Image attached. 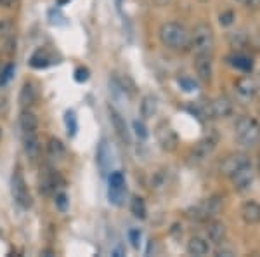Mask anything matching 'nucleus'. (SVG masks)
Listing matches in <instances>:
<instances>
[{"label": "nucleus", "mask_w": 260, "mask_h": 257, "mask_svg": "<svg viewBox=\"0 0 260 257\" xmlns=\"http://www.w3.org/2000/svg\"><path fill=\"white\" fill-rule=\"evenodd\" d=\"M47 155H49L50 160H54V162H61L66 155L64 145H62L57 137H50L49 142H47Z\"/></svg>", "instance_id": "a878e982"}, {"label": "nucleus", "mask_w": 260, "mask_h": 257, "mask_svg": "<svg viewBox=\"0 0 260 257\" xmlns=\"http://www.w3.org/2000/svg\"><path fill=\"white\" fill-rule=\"evenodd\" d=\"M0 137H2V129H0Z\"/></svg>", "instance_id": "49530a36"}, {"label": "nucleus", "mask_w": 260, "mask_h": 257, "mask_svg": "<svg viewBox=\"0 0 260 257\" xmlns=\"http://www.w3.org/2000/svg\"><path fill=\"white\" fill-rule=\"evenodd\" d=\"M160 42L174 52H187L191 49V32L177 21H167L158 30Z\"/></svg>", "instance_id": "f257e3e1"}, {"label": "nucleus", "mask_w": 260, "mask_h": 257, "mask_svg": "<svg viewBox=\"0 0 260 257\" xmlns=\"http://www.w3.org/2000/svg\"><path fill=\"white\" fill-rule=\"evenodd\" d=\"M240 216L246 224H258L260 222V204L255 200L243 202L240 209Z\"/></svg>", "instance_id": "a211bd4d"}, {"label": "nucleus", "mask_w": 260, "mask_h": 257, "mask_svg": "<svg viewBox=\"0 0 260 257\" xmlns=\"http://www.w3.org/2000/svg\"><path fill=\"white\" fill-rule=\"evenodd\" d=\"M217 148V137L215 136H205L191 148L187 153V162L191 165H200V163L207 162L212 157V153Z\"/></svg>", "instance_id": "423d86ee"}, {"label": "nucleus", "mask_w": 260, "mask_h": 257, "mask_svg": "<svg viewBox=\"0 0 260 257\" xmlns=\"http://www.w3.org/2000/svg\"><path fill=\"white\" fill-rule=\"evenodd\" d=\"M234 2H238V4H241V6H248V2H250V0H234Z\"/></svg>", "instance_id": "79ce46f5"}, {"label": "nucleus", "mask_w": 260, "mask_h": 257, "mask_svg": "<svg viewBox=\"0 0 260 257\" xmlns=\"http://www.w3.org/2000/svg\"><path fill=\"white\" fill-rule=\"evenodd\" d=\"M179 85H182L184 91H187V92L196 89V83L192 82V80H189V78H179Z\"/></svg>", "instance_id": "58836bf2"}, {"label": "nucleus", "mask_w": 260, "mask_h": 257, "mask_svg": "<svg viewBox=\"0 0 260 257\" xmlns=\"http://www.w3.org/2000/svg\"><path fill=\"white\" fill-rule=\"evenodd\" d=\"M128 240L132 243L134 248H139L141 247V231L139 230H130L128 231Z\"/></svg>", "instance_id": "4c0bfd02"}, {"label": "nucleus", "mask_w": 260, "mask_h": 257, "mask_svg": "<svg viewBox=\"0 0 260 257\" xmlns=\"http://www.w3.org/2000/svg\"><path fill=\"white\" fill-rule=\"evenodd\" d=\"M225 61H228V65L233 66L234 70L245 71V73H250V71L253 70V61H251V58H248L245 52H241V50H236V52L229 54V56L225 58Z\"/></svg>", "instance_id": "aec40b11"}, {"label": "nucleus", "mask_w": 260, "mask_h": 257, "mask_svg": "<svg viewBox=\"0 0 260 257\" xmlns=\"http://www.w3.org/2000/svg\"><path fill=\"white\" fill-rule=\"evenodd\" d=\"M95 162L101 168L103 174H106L111 167V162H113V151H111V146L106 139L101 141V145L98 146V151H95Z\"/></svg>", "instance_id": "dca6fc26"}, {"label": "nucleus", "mask_w": 260, "mask_h": 257, "mask_svg": "<svg viewBox=\"0 0 260 257\" xmlns=\"http://www.w3.org/2000/svg\"><path fill=\"white\" fill-rule=\"evenodd\" d=\"M234 91L240 96V99L243 101H251L255 98V94L258 92V85L251 77H240L234 80Z\"/></svg>", "instance_id": "ddd939ff"}, {"label": "nucleus", "mask_w": 260, "mask_h": 257, "mask_svg": "<svg viewBox=\"0 0 260 257\" xmlns=\"http://www.w3.org/2000/svg\"><path fill=\"white\" fill-rule=\"evenodd\" d=\"M54 204H56V207L57 210H61V212H66L70 207V200H68V196H66V193H56V196H54Z\"/></svg>", "instance_id": "473e14b6"}, {"label": "nucleus", "mask_w": 260, "mask_h": 257, "mask_svg": "<svg viewBox=\"0 0 260 257\" xmlns=\"http://www.w3.org/2000/svg\"><path fill=\"white\" fill-rule=\"evenodd\" d=\"M200 2H203V4H205V2H208V0H200Z\"/></svg>", "instance_id": "a18cd8bd"}, {"label": "nucleus", "mask_w": 260, "mask_h": 257, "mask_svg": "<svg viewBox=\"0 0 260 257\" xmlns=\"http://www.w3.org/2000/svg\"><path fill=\"white\" fill-rule=\"evenodd\" d=\"M130 212L134 214V217L137 219H146L148 217V207H146V202L141 196H134L130 202Z\"/></svg>", "instance_id": "c756f323"}, {"label": "nucleus", "mask_w": 260, "mask_h": 257, "mask_svg": "<svg viewBox=\"0 0 260 257\" xmlns=\"http://www.w3.org/2000/svg\"><path fill=\"white\" fill-rule=\"evenodd\" d=\"M234 113V103L233 99L228 96H217V98L210 99L208 103H205L201 106V115L212 120H220V119H229Z\"/></svg>", "instance_id": "39448f33"}, {"label": "nucleus", "mask_w": 260, "mask_h": 257, "mask_svg": "<svg viewBox=\"0 0 260 257\" xmlns=\"http://www.w3.org/2000/svg\"><path fill=\"white\" fill-rule=\"evenodd\" d=\"M11 193L14 196L16 204L23 209H30L33 205V198H31V193L28 189V184L24 181V176L21 174L19 168H16L14 174L11 178Z\"/></svg>", "instance_id": "6e6552de"}, {"label": "nucleus", "mask_w": 260, "mask_h": 257, "mask_svg": "<svg viewBox=\"0 0 260 257\" xmlns=\"http://www.w3.org/2000/svg\"><path fill=\"white\" fill-rule=\"evenodd\" d=\"M110 202L115 205H121V200L125 196V176L120 170H115L110 174V189H108Z\"/></svg>", "instance_id": "f8f14e48"}, {"label": "nucleus", "mask_w": 260, "mask_h": 257, "mask_svg": "<svg viewBox=\"0 0 260 257\" xmlns=\"http://www.w3.org/2000/svg\"><path fill=\"white\" fill-rule=\"evenodd\" d=\"M257 170L260 172V153H258V158H257Z\"/></svg>", "instance_id": "37998d69"}, {"label": "nucleus", "mask_w": 260, "mask_h": 257, "mask_svg": "<svg viewBox=\"0 0 260 257\" xmlns=\"http://www.w3.org/2000/svg\"><path fill=\"white\" fill-rule=\"evenodd\" d=\"M89 77H90V71L89 68H85V66H80V68L75 70V80H77V82H80V83L87 82Z\"/></svg>", "instance_id": "e433bc0d"}, {"label": "nucleus", "mask_w": 260, "mask_h": 257, "mask_svg": "<svg viewBox=\"0 0 260 257\" xmlns=\"http://www.w3.org/2000/svg\"><path fill=\"white\" fill-rule=\"evenodd\" d=\"M12 75H14V63H7L6 66H2V80H0V87L6 85V83L12 78Z\"/></svg>", "instance_id": "f704fd0d"}, {"label": "nucleus", "mask_w": 260, "mask_h": 257, "mask_svg": "<svg viewBox=\"0 0 260 257\" xmlns=\"http://www.w3.org/2000/svg\"><path fill=\"white\" fill-rule=\"evenodd\" d=\"M19 104H21V108L23 109H28V108H31L33 104H35V101H37V89H35V85H33L31 82H24L23 83V87H21V91H19Z\"/></svg>", "instance_id": "5701e85b"}, {"label": "nucleus", "mask_w": 260, "mask_h": 257, "mask_svg": "<svg viewBox=\"0 0 260 257\" xmlns=\"http://www.w3.org/2000/svg\"><path fill=\"white\" fill-rule=\"evenodd\" d=\"M207 240L213 245H220L222 242L228 240V227L222 221H217V219H212L207 224Z\"/></svg>", "instance_id": "2eb2a0df"}, {"label": "nucleus", "mask_w": 260, "mask_h": 257, "mask_svg": "<svg viewBox=\"0 0 260 257\" xmlns=\"http://www.w3.org/2000/svg\"><path fill=\"white\" fill-rule=\"evenodd\" d=\"M228 42L233 49L243 50L248 47V45H251V37L246 30H236V32L228 33Z\"/></svg>", "instance_id": "4be33fe9"}, {"label": "nucleus", "mask_w": 260, "mask_h": 257, "mask_svg": "<svg viewBox=\"0 0 260 257\" xmlns=\"http://www.w3.org/2000/svg\"><path fill=\"white\" fill-rule=\"evenodd\" d=\"M248 163H251V162H250V158L246 153H241V151L229 153L228 157L220 162L219 172H220V176H224V178H231L234 172H238L241 167L248 165Z\"/></svg>", "instance_id": "9d476101"}, {"label": "nucleus", "mask_w": 260, "mask_h": 257, "mask_svg": "<svg viewBox=\"0 0 260 257\" xmlns=\"http://www.w3.org/2000/svg\"><path fill=\"white\" fill-rule=\"evenodd\" d=\"M167 186H169V170L161 168V170L154 172V176L151 178V188L154 191H163V189H167Z\"/></svg>", "instance_id": "c85d7f7f"}, {"label": "nucleus", "mask_w": 260, "mask_h": 257, "mask_svg": "<svg viewBox=\"0 0 260 257\" xmlns=\"http://www.w3.org/2000/svg\"><path fill=\"white\" fill-rule=\"evenodd\" d=\"M213 56H194V71L203 83H210L213 80Z\"/></svg>", "instance_id": "4468645a"}, {"label": "nucleus", "mask_w": 260, "mask_h": 257, "mask_svg": "<svg viewBox=\"0 0 260 257\" xmlns=\"http://www.w3.org/2000/svg\"><path fill=\"white\" fill-rule=\"evenodd\" d=\"M110 120H111V125H113V129H115L116 136H118L125 145H130V132L127 127V122H125V119L115 108H110Z\"/></svg>", "instance_id": "6ab92c4d"}, {"label": "nucleus", "mask_w": 260, "mask_h": 257, "mask_svg": "<svg viewBox=\"0 0 260 257\" xmlns=\"http://www.w3.org/2000/svg\"><path fill=\"white\" fill-rule=\"evenodd\" d=\"M153 2H154V6L163 7V6H167V4H170V0H153Z\"/></svg>", "instance_id": "a19ab883"}, {"label": "nucleus", "mask_w": 260, "mask_h": 257, "mask_svg": "<svg viewBox=\"0 0 260 257\" xmlns=\"http://www.w3.org/2000/svg\"><path fill=\"white\" fill-rule=\"evenodd\" d=\"M187 254L194 255V257H205L210 254V242L201 237H191L186 247Z\"/></svg>", "instance_id": "412c9836"}, {"label": "nucleus", "mask_w": 260, "mask_h": 257, "mask_svg": "<svg viewBox=\"0 0 260 257\" xmlns=\"http://www.w3.org/2000/svg\"><path fill=\"white\" fill-rule=\"evenodd\" d=\"M194 56H213L215 35L208 23H198L191 32V49Z\"/></svg>", "instance_id": "f03ea898"}, {"label": "nucleus", "mask_w": 260, "mask_h": 257, "mask_svg": "<svg viewBox=\"0 0 260 257\" xmlns=\"http://www.w3.org/2000/svg\"><path fill=\"white\" fill-rule=\"evenodd\" d=\"M64 125H66V130H68V136L70 137H75L77 136V130H78V120H77V115L75 111H68L64 113Z\"/></svg>", "instance_id": "7c9ffc66"}, {"label": "nucleus", "mask_w": 260, "mask_h": 257, "mask_svg": "<svg viewBox=\"0 0 260 257\" xmlns=\"http://www.w3.org/2000/svg\"><path fill=\"white\" fill-rule=\"evenodd\" d=\"M156 113H158V99L154 98L153 94L144 96L141 101V115L148 120V119H153Z\"/></svg>", "instance_id": "cd10ccee"}, {"label": "nucleus", "mask_w": 260, "mask_h": 257, "mask_svg": "<svg viewBox=\"0 0 260 257\" xmlns=\"http://www.w3.org/2000/svg\"><path fill=\"white\" fill-rule=\"evenodd\" d=\"M220 209H222V198L213 195L210 198H205V200L198 202L196 205H191V207L186 210V216L189 217L191 221L208 222L219 216Z\"/></svg>", "instance_id": "20e7f679"}, {"label": "nucleus", "mask_w": 260, "mask_h": 257, "mask_svg": "<svg viewBox=\"0 0 260 257\" xmlns=\"http://www.w3.org/2000/svg\"><path fill=\"white\" fill-rule=\"evenodd\" d=\"M231 183H233V188L236 189V191H246L251 184H253L255 181V170H253V165L248 163V165L241 167L238 172H234L233 176H231Z\"/></svg>", "instance_id": "9b49d317"}, {"label": "nucleus", "mask_w": 260, "mask_h": 257, "mask_svg": "<svg viewBox=\"0 0 260 257\" xmlns=\"http://www.w3.org/2000/svg\"><path fill=\"white\" fill-rule=\"evenodd\" d=\"M215 255H219V257H231V255H234V248L233 247H229L228 245V242H222L220 245H215Z\"/></svg>", "instance_id": "c9c22d12"}, {"label": "nucleus", "mask_w": 260, "mask_h": 257, "mask_svg": "<svg viewBox=\"0 0 260 257\" xmlns=\"http://www.w3.org/2000/svg\"><path fill=\"white\" fill-rule=\"evenodd\" d=\"M154 137H156V142L160 145V148L163 151H167V153H174L179 148L177 132H175V129L167 120H161L156 124V127H154Z\"/></svg>", "instance_id": "0eeeda50"}, {"label": "nucleus", "mask_w": 260, "mask_h": 257, "mask_svg": "<svg viewBox=\"0 0 260 257\" xmlns=\"http://www.w3.org/2000/svg\"><path fill=\"white\" fill-rule=\"evenodd\" d=\"M54 58H52V54L47 52L45 49H39L35 54L30 58V66L31 68H37V70H40V68H47L49 65H52V61Z\"/></svg>", "instance_id": "bb28decb"}, {"label": "nucleus", "mask_w": 260, "mask_h": 257, "mask_svg": "<svg viewBox=\"0 0 260 257\" xmlns=\"http://www.w3.org/2000/svg\"><path fill=\"white\" fill-rule=\"evenodd\" d=\"M16 4V0H0V6L2 7H11V6H14Z\"/></svg>", "instance_id": "ea45409f"}, {"label": "nucleus", "mask_w": 260, "mask_h": 257, "mask_svg": "<svg viewBox=\"0 0 260 257\" xmlns=\"http://www.w3.org/2000/svg\"><path fill=\"white\" fill-rule=\"evenodd\" d=\"M0 80H2V66H0Z\"/></svg>", "instance_id": "c03bdc74"}, {"label": "nucleus", "mask_w": 260, "mask_h": 257, "mask_svg": "<svg viewBox=\"0 0 260 257\" xmlns=\"http://www.w3.org/2000/svg\"><path fill=\"white\" fill-rule=\"evenodd\" d=\"M234 137L243 148H253L260 141V124L253 117H240L234 124Z\"/></svg>", "instance_id": "7ed1b4c3"}, {"label": "nucleus", "mask_w": 260, "mask_h": 257, "mask_svg": "<svg viewBox=\"0 0 260 257\" xmlns=\"http://www.w3.org/2000/svg\"><path fill=\"white\" fill-rule=\"evenodd\" d=\"M16 50L14 24L9 19L0 21V58H9Z\"/></svg>", "instance_id": "1a4fd4ad"}, {"label": "nucleus", "mask_w": 260, "mask_h": 257, "mask_svg": "<svg viewBox=\"0 0 260 257\" xmlns=\"http://www.w3.org/2000/svg\"><path fill=\"white\" fill-rule=\"evenodd\" d=\"M19 127H21V132H23V134L37 132V130H39V119H37L35 113L30 111V108L23 109V111H21Z\"/></svg>", "instance_id": "b1692460"}, {"label": "nucleus", "mask_w": 260, "mask_h": 257, "mask_svg": "<svg viewBox=\"0 0 260 257\" xmlns=\"http://www.w3.org/2000/svg\"><path fill=\"white\" fill-rule=\"evenodd\" d=\"M132 127H134V134H136L139 141H146V139H148L149 132H148V127H146L144 122H141V120H134Z\"/></svg>", "instance_id": "2f4dec72"}, {"label": "nucleus", "mask_w": 260, "mask_h": 257, "mask_svg": "<svg viewBox=\"0 0 260 257\" xmlns=\"http://www.w3.org/2000/svg\"><path fill=\"white\" fill-rule=\"evenodd\" d=\"M234 19H236V14H234V11H222L219 14V23L220 26H231V24L234 23Z\"/></svg>", "instance_id": "72a5a7b5"}, {"label": "nucleus", "mask_w": 260, "mask_h": 257, "mask_svg": "<svg viewBox=\"0 0 260 257\" xmlns=\"http://www.w3.org/2000/svg\"><path fill=\"white\" fill-rule=\"evenodd\" d=\"M23 148L26 157L30 158V162H37L40 157V139L37 132H28L23 134Z\"/></svg>", "instance_id": "f3484780"}, {"label": "nucleus", "mask_w": 260, "mask_h": 257, "mask_svg": "<svg viewBox=\"0 0 260 257\" xmlns=\"http://www.w3.org/2000/svg\"><path fill=\"white\" fill-rule=\"evenodd\" d=\"M56 188H57V174L54 170H50V168H47L40 178V193L52 195L56 191Z\"/></svg>", "instance_id": "393cba45"}]
</instances>
